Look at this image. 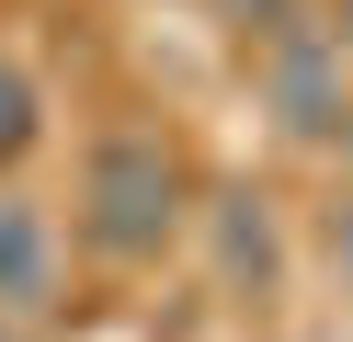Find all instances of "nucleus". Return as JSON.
<instances>
[{"label": "nucleus", "mask_w": 353, "mask_h": 342, "mask_svg": "<svg viewBox=\"0 0 353 342\" xmlns=\"http://www.w3.org/2000/svg\"><path fill=\"white\" fill-rule=\"evenodd\" d=\"M183 217H194V182H183V149L160 126L92 137V160H80V240L103 263H160L183 240Z\"/></svg>", "instance_id": "1"}, {"label": "nucleus", "mask_w": 353, "mask_h": 342, "mask_svg": "<svg viewBox=\"0 0 353 342\" xmlns=\"http://www.w3.org/2000/svg\"><path fill=\"white\" fill-rule=\"evenodd\" d=\"M251 68H262V103H274L285 137H330L342 126V46H330L319 23H274Z\"/></svg>", "instance_id": "2"}, {"label": "nucleus", "mask_w": 353, "mask_h": 342, "mask_svg": "<svg viewBox=\"0 0 353 342\" xmlns=\"http://www.w3.org/2000/svg\"><path fill=\"white\" fill-rule=\"evenodd\" d=\"M46 285H57V228H46V205H34V194L0 182V319L46 308Z\"/></svg>", "instance_id": "3"}, {"label": "nucleus", "mask_w": 353, "mask_h": 342, "mask_svg": "<svg viewBox=\"0 0 353 342\" xmlns=\"http://www.w3.org/2000/svg\"><path fill=\"white\" fill-rule=\"evenodd\" d=\"M34 137H46V91L23 80V57H0V171H12Z\"/></svg>", "instance_id": "4"}, {"label": "nucleus", "mask_w": 353, "mask_h": 342, "mask_svg": "<svg viewBox=\"0 0 353 342\" xmlns=\"http://www.w3.org/2000/svg\"><path fill=\"white\" fill-rule=\"evenodd\" d=\"M228 274L274 285V228H262V205H251V194H228Z\"/></svg>", "instance_id": "5"}, {"label": "nucleus", "mask_w": 353, "mask_h": 342, "mask_svg": "<svg viewBox=\"0 0 353 342\" xmlns=\"http://www.w3.org/2000/svg\"><path fill=\"white\" fill-rule=\"evenodd\" d=\"M216 23H228V35H274V23H296V0H216Z\"/></svg>", "instance_id": "6"}, {"label": "nucleus", "mask_w": 353, "mask_h": 342, "mask_svg": "<svg viewBox=\"0 0 353 342\" xmlns=\"http://www.w3.org/2000/svg\"><path fill=\"white\" fill-rule=\"evenodd\" d=\"M330 251H342V274H353V194L330 205Z\"/></svg>", "instance_id": "7"}, {"label": "nucleus", "mask_w": 353, "mask_h": 342, "mask_svg": "<svg viewBox=\"0 0 353 342\" xmlns=\"http://www.w3.org/2000/svg\"><path fill=\"white\" fill-rule=\"evenodd\" d=\"M0 342H12V319H0Z\"/></svg>", "instance_id": "8"}]
</instances>
